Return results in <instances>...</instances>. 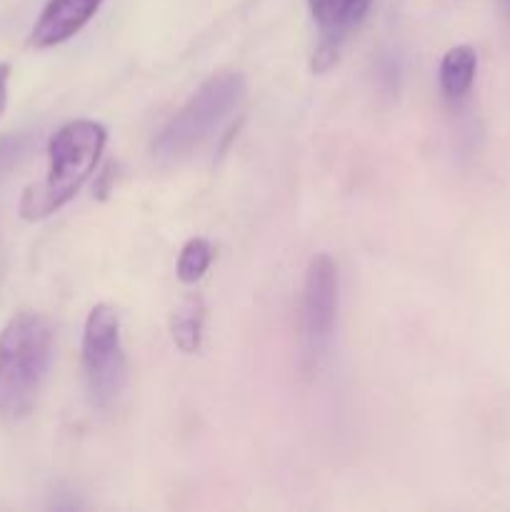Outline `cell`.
Returning <instances> with one entry per match:
<instances>
[{"mask_svg": "<svg viewBox=\"0 0 510 512\" xmlns=\"http://www.w3.org/2000/svg\"><path fill=\"white\" fill-rule=\"evenodd\" d=\"M108 143V130L95 120H70L48 143V175L20 198V218L43 220L70 203L93 175Z\"/></svg>", "mask_w": 510, "mask_h": 512, "instance_id": "1", "label": "cell"}, {"mask_svg": "<svg viewBox=\"0 0 510 512\" xmlns=\"http://www.w3.org/2000/svg\"><path fill=\"white\" fill-rule=\"evenodd\" d=\"M53 358V328L40 313H18L0 333V418L33 413Z\"/></svg>", "mask_w": 510, "mask_h": 512, "instance_id": "2", "label": "cell"}, {"mask_svg": "<svg viewBox=\"0 0 510 512\" xmlns=\"http://www.w3.org/2000/svg\"><path fill=\"white\" fill-rule=\"evenodd\" d=\"M245 78L240 73H218L205 80L188 103L163 125L153 140V155L160 163H178L198 150L240 105Z\"/></svg>", "mask_w": 510, "mask_h": 512, "instance_id": "3", "label": "cell"}, {"mask_svg": "<svg viewBox=\"0 0 510 512\" xmlns=\"http://www.w3.org/2000/svg\"><path fill=\"white\" fill-rule=\"evenodd\" d=\"M83 370L90 400L98 410H113L128 383L120 318L115 308L100 303L85 318Z\"/></svg>", "mask_w": 510, "mask_h": 512, "instance_id": "4", "label": "cell"}, {"mask_svg": "<svg viewBox=\"0 0 510 512\" xmlns=\"http://www.w3.org/2000/svg\"><path fill=\"white\" fill-rule=\"evenodd\" d=\"M338 315V268L325 253L315 255L305 270L303 303H300V330L303 348L310 360H318L328 350Z\"/></svg>", "mask_w": 510, "mask_h": 512, "instance_id": "5", "label": "cell"}, {"mask_svg": "<svg viewBox=\"0 0 510 512\" xmlns=\"http://www.w3.org/2000/svg\"><path fill=\"white\" fill-rule=\"evenodd\" d=\"M100 5L103 0H48L40 18L35 20L30 45L53 48V45L65 43L90 23Z\"/></svg>", "mask_w": 510, "mask_h": 512, "instance_id": "6", "label": "cell"}, {"mask_svg": "<svg viewBox=\"0 0 510 512\" xmlns=\"http://www.w3.org/2000/svg\"><path fill=\"white\" fill-rule=\"evenodd\" d=\"M373 0H308L315 25L330 38H343L345 33L363 23Z\"/></svg>", "mask_w": 510, "mask_h": 512, "instance_id": "7", "label": "cell"}, {"mask_svg": "<svg viewBox=\"0 0 510 512\" xmlns=\"http://www.w3.org/2000/svg\"><path fill=\"white\" fill-rule=\"evenodd\" d=\"M478 70V53L470 45H455L440 60V90L448 100H460L470 93Z\"/></svg>", "mask_w": 510, "mask_h": 512, "instance_id": "8", "label": "cell"}, {"mask_svg": "<svg viewBox=\"0 0 510 512\" xmlns=\"http://www.w3.org/2000/svg\"><path fill=\"white\" fill-rule=\"evenodd\" d=\"M205 305L200 298H190L170 315V335L183 353H195L203 340Z\"/></svg>", "mask_w": 510, "mask_h": 512, "instance_id": "9", "label": "cell"}, {"mask_svg": "<svg viewBox=\"0 0 510 512\" xmlns=\"http://www.w3.org/2000/svg\"><path fill=\"white\" fill-rule=\"evenodd\" d=\"M210 260H213V248H210L208 240L203 238H190L183 245L178 255V280L185 285H193L208 273Z\"/></svg>", "mask_w": 510, "mask_h": 512, "instance_id": "10", "label": "cell"}, {"mask_svg": "<svg viewBox=\"0 0 510 512\" xmlns=\"http://www.w3.org/2000/svg\"><path fill=\"white\" fill-rule=\"evenodd\" d=\"M338 50H340V38H330V35H325L323 43L318 45V50H315L313 55L315 73H325V70L333 68L335 60H338Z\"/></svg>", "mask_w": 510, "mask_h": 512, "instance_id": "11", "label": "cell"}, {"mask_svg": "<svg viewBox=\"0 0 510 512\" xmlns=\"http://www.w3.org/2000/svg\"><path fill=\"white\" fill-rule=\"evenodd\" d=\"M8 83H10V65L0 63V115H3L5 105H8Z\"/></svg>", "mask_w": 510, "mask_h": 512, "instance_id": "12", "label": "cell"}]
</instances>
